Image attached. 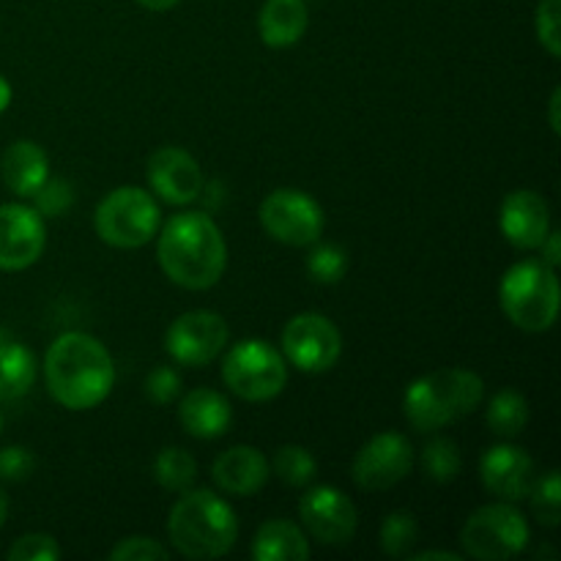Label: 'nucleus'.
Here are the masks:
<instances>
[{
  "label": "nucleus",
  "mask_w": 561,
  "mask_h": 561,
  "mask_svg": "<svg viewBox=\"0 0 561 561\" xmlns=\"http://www.w3.org/2000/svg\"><path fill=\"white\" fill-rule=\"evenodd\" d=\"M33 201H36V211L42 217H60L75 203V190L66 179H47L33 192Z\"/></svg>",
  "instance_id": "7c9ffc66"
},
{
  "label": "nucleus",
  "mask_w": 561,
  "mask_h": 561,
  "mask_svg": "<svg viewBox=\"0 0 561 561\" xmlns=\"http://www.w3.org/2000/svg\"><path fill=\"white\" fill-rule=\"evenodd\" d=\"M148 184L170 206H186L197 201L203 192V173L195 157L184 148L164 146L148 159Z\"/></svg>",
  "instance_id": "2eb2a0df"
},
{
  "label": "nucleus",
  "mask_w": 561,
  "mask_h": 561,
  "mask_svg": "<svg viewBox=\"0 0 561 561\" xmlns=\"http://www.w3.org/2000/svg\"><path fill=\"white\" fill-rule=\"evenodd\" d=\"M480 477L482 485L493 496L504 499V502H520V499L529 496L531 485H535V463L526 455V449L499 444L482 455Z\"/></svg>",
  "instance_id": "dca6fc26"
},
{
  "label": "nucleus",
  "mask_w": 561,
  "mask_h": 561,
  "mask_svg": "<svg viewBox=\"0 0 561 561\" xmlns=\"http://www.w3.org/2000/svg\"><path fill=\"white\" fill-rule=\"evenodd\" d=\"M9 561H55L60 559V546L49 535H25L9 548Z\"/></svg>",
  "instance_id": "473e14b6"
},
{
  "label": "nucleus",
  "mask_w": 561,
  "mask_h": 561,
  "mask_svg": "<svg viewBox=\"0 0 561 561\" xmlns=\"http://www.w3.org/2000/svg\"><path fill=\"white\" fill-rule=\"evenodd\" d=\"M157 257L162 272L186 290H206L228 266V247L217 222L203 211L175 214L159 233Z\"/></svg>",
  "instance_id": "f03ea898"
},
{
  "label": "nucleus",
  "mask_w": 561,
  "mask_h": 561,
  "mask_svg": "<svg viewBox=\"0 0 561 561\" xmlns=\"http://www.w3.org/2000/svg\"><path fill=\"white\" fill-rule=\"evenodd\" d=\"M0 173H3V184L16 197H33V192L47 181V153L33 140L11 142L0 162Z\"/></svg>",
  "instance_id": "aec40b11"
},
{
  "label": "nucleus",
  "mask_w": 561,
  "mask_h": 561,
  "mask_svg": "<svg viewBox=\"0 0 561 561\" xmlns=\"http://www.w3.org/2000/svg\"><path fill=\"white\" fill-rule=\"evenodd\" d=\"M529 542V524L513 507V502L488 504L469 515L463 531H460V546L466 557L482 561H504L518 557Z\"/></svg>",
  "instance_id": "6e6552de"
},
{
  "label": "nucleus",
  "mask_w": 561,
  "mask_h": 561,
  "mask_svg": "<svg viewBox=\"0 0 561 561\" xmlns=\"http://www.w3.org/2000/svg\"><path fill=\"white\" fill-rule=\"evenodd\" d=\"M228 323L219 312L192 310L175 318L164 334V348L179 365L203 367L217 359L228 345Z\"/></svg>",
  "instance_id": "9b49d317"
},
{
  "label": "nucleus",
  "mask_w": 561,
  "mask_h": 561,
  "mask_svg": "<svg viewBox=\"0 0 561 561\" xmlns=\"http://www.w3.org/2000/svg\"><path fill=\"white\" fill-rule=\"evenodd\" d=\"M9 104H11V85L3 80V77H0V113H3Z\"/></svg>",
  "instance_id": "a19ab883"
},
{
  "label": "nucleus",
  "mask_w": 561,
  "mask_h": 561,
  "mask_svg": "<svg viewBox=\"0 0 561 561\" xmlns=\"http://www.w3.org/2000/svg\"><path fill=\"white\" fill-rule=\"evenodd\" d=\"M113 561H151V559H168V548L157 542L153 537H126L118 546L110 551Z\"/></svg>",
  "instance_id": "72a5a7b5"
},
{
  "label": "nucleus",
  "mask_w": 561,
  "mask_h": 561,
  "mask_svg": "<svg viewBox=\"0 0 561 561\" xmlns=\"http://www.w3.org/2000/svg\"><path fill=\"white\" fill-rule=\"evenodd\" d=\"M36 381V356L22 343L5 340L0 343V400L14 403L31 392Z\"/></svg>",
  "instance_id": "5701e85b"
},
{
  "label": "nucleus",
  "mask_w": 561,
  "mask_h": 561,
  "mask_svg": "<svg viewBox=\"0 0 561 561\" xmlns=\"http://www.w3.org/2000/svg\"><path fill=\"white\" fill-rule=\"evenodd\" d=\"M268 474H272V469H268V460L263 458L261 449L247 447V444L225 449L211 466V477L219 491L241 499L261 491L266 485Z\"/></svg>",
  "instance_id": "a211bd4d"
},
{
  "label": "nucleus",
  "mask_w": 561,
  "mask_h": 561,
  "mask_svg": "<svg viewBox=\"0 0 561 561\" xmlns=\"http://www.w3.org/2000/svg\"><path fill=\"white\" fill-rule=\"evenodd\" d=\"M153 474H157V482L164 488V491L181 493L195 482L197 463L186 449L168 447L159 453L157 463H153Z\"/></svg>",
  "instance_id": "a878e982"
},
{
  "label": "nucleus",
  "mask_w": 561,
  "mask_h": 561,
  "mask_svg": "<svg viewBox=\"0 0 561 561\" xmlns=\"http://www.w3.org/2000/svg\"><path fill=\"white\" fill-rule=\"evenodd\" d=\"M411 559L416 561H427V559H444V561H460L458 553H449V551H422V553H414Z\"/></svg>",
  "instance_id": "58836bf2"
},
{
  "label": "nucleus",
  "mask_w": 561,
  "mask_h": 561,
  "mask_svg": "<svg viewBox=\"0 0 561 561\" xmlns=\"http://www.w3.org/2000/svg\"><path fill=\"white\" fill-rule=\"evenodd\" d=\"M179 420L190 436L203 438H219L228 433L230 422H233V409H230L228 398L214 389H192L184 400H181Z\"/></svg>",
  "instance_id": "6ab92c4d"
},
{
  "label": "nucleus",
  "mask_w": 561,
  "mask_h": 561,
  "mask_svg": "<svg viewBox=\"0 0 561 561\" xmlns=\"http://www.w3.org/2000/svg\"><path fill=\"white\" fill-rule=\"evenodd\" d=\"M557 268L542 261H520L507 268L499 288L502 310L524 332H548L559 316Z\"/></svg>",
  "instance_id": "39448f33"
},
{
  "label": "nucleus",
  "mask_w": 561,
  "mask_h": 561,
  "mask_svg": "<svg viewBox=\"0 0 561 561\" xmlns=\"http://www.w3.org/2000/svg\"><path fill=\"white\" fill-rule=\"evenodd\" d=\"M559 104H561V88H553L551 102H548V115H551V129L561 131V118H559Z\"/></svg>",
  "instance_id": "4c0bfd02"
},
{
  "label": "nucleus",
  "mask_w": 561,
  "mask_h": 561,
  "mask_svg": "<svg viewBox=\"0 0 561 561\" xmlns=\"http://www.w3.org/2000/svg\"><path fill=\"white\" fill-rule=\"evenodd\" d=\"M261 225L279 244L310 247L321 239L323 211L305 192L277 190L261 203Z\"/></svg>",
  "instance_id": "9d476101"
},
{
  "label": "nucleus",
  "mask_w": 561,
  "mask_h": 561,
  "mask_svg": "<svg viewBox=\"0 0 561 561\" xmlns=\"http://www.w3.org/2000/svg\"><path fill=\"white\" fill-rule=\"evenodd\" d=\"M5 515H9V496H5L3 485H0V529H3L5 524Z\"/></svg>",
  "instance_id": "79ce46f5"
},
{
  "label": "nucleus",
  "mask_w": 561,
  "mask_h": 561,
  "mask_svg": "<svg viewBox=\"0 0 561 561\" xmlns=\"http://www.w3.org/2000/svg\"><path fill=\"white\" fill-rule=\"evenodd\" d=\"M411 466H414V449H411L409 438L400 433H378L359 449L351 474H354L356 488L376 493L405 480Z\"/></svg>",
  "instance_id": "f8f14e48"
},
{
  "label": "nucleus",
  "mask_w": 561,
  "mask_h": 561,
  "mask_svg": "<svg viewBox=\"0 0 561 561\" xmlns=\"http://www.w3.org/2000/svg\"><path fill=\"white\" fill-rule=\"evenodd\" d=\"M537 38L551 58L561 55V0H540L535 16Z\"/></svg>",
  "instance_id": "2f4dec72"
},
{
  "label": "nucleus",
  "mask_w": 561,
  "mask_h": 561,
  "mask_svg": "<svg viewBox=\"0 0 561 561\" xmlns=\"http://www.w3.org/2000/svg\"><path fill=\"white\" fill-rule=\"evenodd\" d=\"M137 3L148 11H168L173 9V5H179L181 0H137Z\"/></svg>",
  "instance_id": "ea45409f"
},
{
  "label": "nucleus",
  "mask_w": 561,
  "mask_h": 561,
  "mask_svg": "<svg viewBox=\"0 0 561 561\" xmlns=\"http://www.w3.org/2000/svg\"><path fill=\"white\" fill-rule=\"evenodd\" d=\"M168 535L181 557L219 559L236 546L239 520H236L233 507L222 496L201 488V491H186L173 504L168 518Z\"/></svg>",
  "instance_id": "7ed1b4c3"
},
{
  "label": "nucleus",
  "mask_w": 561,
  "mask_h": 561,
  "mask_svg": "<svg viewBox=\"0 0 561 561\" xmlns=\"http://www.w3.org/2000/svg\"><path fill=\"white\" fill-rule=\"evenodd\" d=\"M222 378L241 400L266 403L285 389L288 367L283 354L266 340H241L225 356Z\"/></svg>",
  "instance_id": "0eeeda50"
},
{
  "label": "nucleus",
  "mask_w": 561,
  "mask_h": 561,
  "mask_svg": "<svg viewBox=\"0 0 561 561\" xmlns=\"http://www.w3.org/2000/svg\"><path fill=\"white\" fill-rule=\"evenodd\" d=\"M44 381L64 409L88 411L113 392V356L91 334L66 332L44 356Z\"/></svg>",
  "instance_id": "f257e3e1"
},
{
  "label": "nucleus",
  "mask_w": 561,
  "mask_h": 561,
  "mask_svg": "<svg viewBox=\"0 0 561 561\" xmlns=\"http://www.w3.org/2000/svg\"><path fill=\"white\" fill-rule=\"evenodd\" d=\"M499 228L504 239L518 250H540L542 239L551 230V211L546 197L531 190H518L504 197Z\"/></svg>",
  "instance_id": "f3484780"
},
{
  "label": "nucleus",
  "mask_w": 561,
  "mask_h": 561,
  "mask_svg": "<svg viewBox=\"0 0 561 561\" xmlns=\"http://www.w3.org/2000/svg\"><path fill=\"white\" fill-rule=\"evenodd\" d=\"M252 559L305 561L310 559V542L294 520H268L257 529L255 542H252Z\"/></svg>",
  "instance_id": "4be33fe9"
},
{
  "label": "nucleus",
  "mask_w": 561,
  "mask_h": 561,
  "mask_svg": "<svg viewBox=\"0 0 561 561\" xmlns=\"http://www.w3.org/2000/svg\"><path fill=\"white\" fill-rule=\"evenodd\" d=\"M420 540V526H416V518L405 510H398V513L387 515L381 524V548L383 553L394 559L409 557L411 548Z\"/></svg>",
  "instance_id": "cd10ccee"
},
{
  "label": "nucleus",
  "mask_w": 561,
  "mask_h": 561,
  "mask_svg": "<svg viewBox=\"0 0 561 561\" xmlns=\"http://www.w3.org/2000/svg\"><path fill=\"white\" fill-rule=\"evenodd\" d=\"M526 499H531V510H535L537 520L542 526H551L553 529V526L561 524V480L557 469L535 480Z\"/></svg>",
  "instance_id": "c85d7f7f"
},
{
  "label": "nucleus",
  "mask_w": 561,
  "mask_h": 561,
  "mask_svg": "<svg viewBox=\"0 0 561 561\" xmlns=\"http://www.w3.org/2000/svg\"><path fill=\"white\" fill-rule=\"evenodd\" d=\"M47 230L44 217L36 208L22 203L0 206V268L3 272H22L42 257Z\"/></svg>",
  "instance_id": "4468645a"
},
{
  "label": "nucleus",
  "mask_w": 561,
  "mask_h": 561,
  "mask_svg": "<svg viewBox=\"0 0 561 561\" xmlns=\"http://www.w3.org/2000/svg\"><path fill=\"white\" fill-rule=\"evenodd\" d=\"M257 31L268 47H294L307 31L305 0H266L257 16Z\"/></svg>",
  "instance_id": "412c9836"
},
{
  "label": "nucleus",
  "mask_w": 561,
  "mask_h": 561,
  "mask_svg": "<svg viewBox=\"0 0 561 561\" xmlns=\"http://www.w3.org/2000/svg\"><path fill=\"white\" fill-rule=\"evenodd\" d=\"M272 469L285 485L305 488L316 480L318 463L316 458H312L310 449L299 447V444H285V447H279L277 453H274Z\"/></svg>",
  "instance_id": "bb28decb"
},
{
  "label": "nucleus",
  "mask_w": 561,
  "mask_h": 561,
  "mask_svg": "<svg viewBox=\"0 0 561 561\" xmlns=\"http://www.w3.org/2000/svg\"><path fill=\"white\" fill-rule=\"evenodd\" d=\"M146 394H148V400H151V403H157V405L173 403V400L181 394V376L173 370V367H168V365L157 367V370L148 376Z\"/></svg>",
  "instance_id": "f704fd0d"
},
{
  "label": "nucleus",
  "mask_w": 561,
  "mask_h": 561,
  "mask_svg": "<svg viewBox=\"0 0 561 561\" xmlns=\"http://www.w3.org/2000/svg\"><path fill=\"white\" fill-rule=\"evenodd\" d=\"M299 518L305 529L323 546H345L356 535V507L332 485H316L301 496Z\"/></svg>",
  "instance_id": "ddd939ff"
},
{
  "label": "nucleus",
  "mask_w": 561,
  "mask_h": 561,
  "mask_svg": "<svg viewBox=\"0 0 561 561\" xmlns=\"http://www.w3.org/2000/svg\"><path fill=\"white\" fill-rule=\"evenodd\" d=\"M307 272L316 283L334 285L348 272V255L337 244H316L307 255Z\"/></svg>",
  "instance_id": "c756f323"
},
{
  "label": "nucleus",
  "mask_w": 561,
  "mask_h": 561,
  "mask_svg": "<svg viewBox=\"0 0 561 561\" xmlns=\"http://www.w3.org/2000/svg\"><path fill=\"white\" fill-rule=\"evenodd\" d=\"M460 469H463V458H460V449L453 438L436 436L425 444V449H422V471H425L427 480L447 485V482L458 480Z\"/></svg>",
  "instance_id": "393cba45"
},
{
  "label": "nucleus",
  "mask_w": 561,
  "mask_h": 561,
  "mask_svg": "<svg viewBox=\"0 0 561 561\" xmlns=\"http://www.w3.org/2000/svg\"><path fill=\"white\" fill-rule=\"evenodd\" d=\"M540 250H542V263L551 268H557L561 263V233L559 230H548V236L542 239Z\"/></svg>",
  "instance_id": "e433bc0d"
},
{
  "label": "nucleus",
  "mask_w": 561,
  "mask_h": 561,
  "mask_svg": "<svg viewBox=\"0 0 561 561\" xmlns=\"http://www.w3.org/2000/svg\"><path fill=\"white\" fill-rule=\"evenodd\" d=\"M526 422H529V403L515 389H504V392L493 394L488 403V427L491 433L502 438H515L524 433Z\"/></svg>",
  "instance_id": "b1692460"
},
{
  "label": "nucleus",
  "mask_w": 561,
  "mask_h": 561,
  "mask_svg": "<svg viewBox=\"0 0 561 561\" xmlns=\"http://www.w3.org/2000/svg\"><path fill=\"white\" fill-rule=\"evenodd\" d=\"M162 211L140 186H118L96 206L93 228L99 239L118 250H137L159 233Z\"/></svg>",
  "instance_id": "423d86ee"
},
{
  "label": "nucleus",
  "mask_w": 561,
  "mask_h": 561,
  "mask_svg": "<svg viewBox=\"0 0 561 561\" xmlns=\"http://www.w3.org/2000/svg\"><path fill=\"white\" fill-rule=\"evenodd\" d=\"M283 354L301 373H327L343 354V337L327 316L301 312L285 323Z\"/></svg>",
  "instance_id": "1a4fd4ad"
},
{
  "label": "nucleus",
  "mask_w": 561,
  "mask_h": 561,
  "mask_svg": "<svg viewBox=\"0 0 561 561\" xmlns=\"http://www.w3.org/2000/svg\"><path fill=\"white\" fill-rule=\"evenodd\" d=\"M36 458L27 447H5L0 449V480L22 482L31 477Z\"/></svg>",
  "instance_id": "c9c22d12"
},
{
  "label": "nucleus",
  "mask_w": 561,
  "mask_h": 561,
  "mask_svg": "<svg viewBox=\"0 0 561 561\" xmlns=\"http://www.w3.org/2000/svg\"><path fill=\"white\" fill-rule=\"evenodd\" d=\"M485 383L463 367H444L416 378L403 398V414L420 433H433L463 420L482 403Z\"/></svg>",
  "instance_id": "20e7f679"
}]
</instances>
